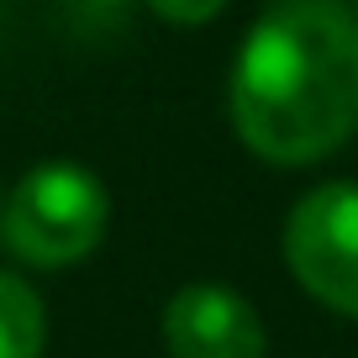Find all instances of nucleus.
I'll list each match as a JSON object with an SVG mask.
<instances>
[{
    "mask_svg": "<svg viewBox=\"0 0 358 358\" xmlns=\"http://www.w3.org/2000/svg\"><path fill=\"white\" fill-rule=\"evenodd\" d=\"M285 258L295 280L332 306L337 316L358 322V185L337 179L301 195L285 222Z\"/></svg>",
    "mask_w": 358,
    "mask_h": 358,
    "instance_id": "3",
    "label": "nucleus"
},
{
    "mask_svg": "<svg viewBox=\"0 0 358 358\" xmlns=\"http://www.w3.org/2000/svg\"><path fill=\"white\" fill-rule=\"evenodd\" d=\"M111 222V195L85 164H43L11 190L0 237L32 268H69L90 258Z\"/></svg>",
    "mask_w": 358,
    "mask_h": 358,
    "instance_id": "2",
    "label": "nucleus"
},
{
    "mask_svg": "<svg viewBox=\"0 0 358 358\" xmlns=\"http://www.w3.org/2000/svg\"><path fill=\"white\" fill-rule=\"evenodd\" d=\"M0 216H6V206H0Z\"/></svg>",
    "mask_w": 358,
    "mask_h": 358,
    "instance_id": "7",
    "label": "nucleus"
},
{
    "mask_svg": "<svg viewBox=\"0 0 358 358\" xmlns=\"http://www.w3.org/2000/svg\"><path fill=\"white\" fill-rule=\"evenodd\" d=\"M169 358H264L268 337L258 311L227 285H185L164 306Z\"/></svg>",
    "mask_w": 358,
    "mask_h": 358,
    "instance_id": "4",
    "label": "nucleus"
},
{
    "mask_svg": "<svg viewBox=\"0 0 358 358\" xmlns=\"http://www.w3.org/2000/svg\"><path fill=\"white\" fill-rule=\"evenodd\" d=\"M148 6L174 27H206L211 16H222L227 0H148Z\"/></svg>",
    "mask_w": 358,
    "mask_h": 358,
    "instance_id": "6",
    "label": "nucleus"
},
{
    "mask_svg": "<svg viewBox=\"0 0 358 358\" xmlns=\"http://www.w3.org/2000/svg\"><path fill=\"white\" fill-rule=\"evenodd\" d=\"M232 127L258 158L301 169L358 127V16L343 0H274L232 64Z\"/></svg>",
    "mask_w": 358,
    "mask_h": 358,
    "instance_id": "1",
    "label": "nucleus"
},
{
    "mask_svg": "<svg viewBox=\"0 0 358 358\" xmlns=\"http://www.w3.org/2000/svg\"><path fill=\"white\" fill-rule=\"evenodd\" d=\"M48 343V316L37 290L22 274L0 268V358H43Z\"/></svg>",
    "mask_w": 358,
    "mask_h": 358,
    "instance_id": "5",
    "label": "nucleus"
}]
</instances>
